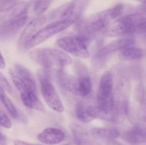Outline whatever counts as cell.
<instances>
[{"label":"cell","mask_w":146,"mask_h":145,"mask_svg":"<svg viewBox=\"0 0 146 145\" xmlns=\"http://www.w3.org/2000/svg\"><path fill=\"white\" fill-rule=\"evenodd\" d=\"M123 9L124 7L122 4H118L112 8L89 16L81 23L78 36L87 43L98 34H104L113 21L121 16Z\"/></svg>","instance_id":"cell-1"},{"label":"cell","mask_w":146,"mask_h":145,"mask_svg":"<svg viewBox=\"0 0 146 145\" xmlns=\"http://www.w3.org/2000/svg\"><path fill=\"white\" fill-rule=\"evenodd\" d=\"M131 83L129 78L121 76L113 90V105L110 120L121 123L129 113V100L131 96Z\"/></svg>","instance_id":"cell-2"},{"label":"cell","mask_w":146,"mask_h":145,"mask_svg":"<svg viewBox=\"0 0 146 145\" xmlns=\"http://www.w3.org/2000/svg\"><path fill=\"white\" fill-rule=\"evenodd\" d=\"M29 55L34 62L45 68L63 69L72 63V58L67 53L55 48H36Z\"/></svg>","instance_id":"cell-3"},{"label":"cell","mask_w":146,"mask_h":145,"mask_svg":"<svg viewBox=\"0 0 146 145\" xmlns=\"http://www.w3.org/2000/svg\"><path fill=\"white\" fill-rule=\"evenodd\" d=\"M113 79L110 71H106L101 76L96 96V106L101 117L110 119L113 96Z\"/></svg>","instance_id":"cell-4"},{"label":"cell","mask_w":146,"mask_h":145,"mask_svg":"<svg viewBox=\"0 0 146 145\" xmlns=\"http://www.w3.org/2000/svg\"><path fill=\"white\" fill-rule=\"evenodd\" d=\"M143 18L142 14L138 13L119 17L110 24L104 34L107 36L115 37L135 34V27Z\"/></svg>","instance_id":"cell-5"},{"label":"cell","mask_w":146,"mask_h":145,"mask_svg":"<svg viewBox=\"0 0 146 145\" xmlns=\"http://www.w3.org/2000/svg\"><path fill=\"white\" fill-rule=\"evenodd\" d=\"M74 21L71 20H58L47 24L43 27L28 43L24 48L30 49L36 46L38 44L44 42L47 39L52 37L56 34L64 31L69 28L74 24Z\"/></svg>","instance_id":"cell-6"},{"label":"cell","mask_w":146,"mask_h":145,"mask_svg":"<svg viewBox=\"0 0 146 145\" xmlns=\"http://www.w3.org/2000/svg\"><path fill=\"white\" fill-rule=\"evenodd\" d=\"M40 82V89L41 95L46 105L57 112H63L65 109L64 105L58 96L54 85L50 80L49 76L46 72L38 74Z\"/></svg>","instance_id":"cell-7"},{"label":"cell","mask_w":146,"mask_h":145,"mask_svg":"<svg viewBox=\"0 0 146 145\" xmlns=\"http://www.w3.org/2000/svg\"><path fill=\"white\" fill-rule=\"evenodd\" d=\"M56 44L62 51L80 58H88L90 53L86 43L79 36H67L56 41Z\"/></svg>","instance_id":"cell-8"},{"label":"cell","mask_w":146,"mask_h":145,"mask_svg":"<svg viewBox=\"0 0 146 145\" xmlns=\"http://www.w3.org/2000/svg\"><path fill=\"white\" fill-rule=\"evenodd\" d=\"M135 40L132 38H121L112 41L98 50L93 58L94 63L97 65H102L118 51L133 46Z\"/></svg>","instance_id":"cell-9"},{"label":"cell","mask_w":146,"mask_h":145,"mask_svg":"<svg viewBox=\"0 0 146 145\" xmlns=\"http://www.w3.org/2000/svg\"><path fill=\"white\" fill-rule=\"evenodd\" d=\"M90 0H72L61 7L57 10V17L59 20H71V21H78L81 14L86 7L88 6Z\"/></svg>","instance_id":"cell-10"},{"label":"cell","mask_w":146,"mask_h":145,"mask_svg":"<svg viewBox=\"0 0 146 145\" xmlns=\"http://www.w3.org/2000/svg\"><path fill=\"white\" fill-rule=\"evenodd\" d=\"M28 20V9L21 14L10 17L0 25V34L3 36H11L18 32L26 24Z\"/></svg>","instance_id":"cell-11"},{"label":"cell","mask_w":146,"mask_h":145,"mask_svg":"<svg viewBox=\"0 0 146 145\" xmlns=\"http://www.w3.org/2000/svg\"><path fill=\"white\" fill-rule=\"evenodd\" d=\"M46 18L44 15L36 16L27 24L21 34L18 41L19 46L24 48L26 44L43 28L46 24Z\"/></svg>","instance_id":"cell-12"},{"label":"cell","mask_w":146,"mask_h":145,"mask_svg":"<svg viewBox=\"0 0 146 145\" xmlns=\"http://www.w3.org/2000/svg\"><path fill=\"white\" fill-rule=\"evenodd\" d=\"M76 116L83 123H89L94 119L101 117V114L96 106L88 101H80L75 107Z\"/></svg>","instance_id":"cell-13"},{"label":"cell","mask_w":146,"mask_h":145,"mask_svg":"<svg viewBox=\"0 0 146 145\" xmlns=\"http://www.w3.org/2000/svg\"><path fill=\"white\" fill-rule=\"evenodd\" d=\"M54 77L56 82L63 90L76 96H78V82L76 78L66 72L63 69L54 70Z\"/></svg>","instance_id":"cell-14"},{"label":"cell","mask_w":146,"mask_h":145,"mask_svg":"<svg viewBox=\"0 0 146 145\" xmlns=\"http://www.w3.org/2000/svg\"><path fill=\"white\" fill-rule=\"evenodd\" d=\"M77 82H78V96L88 98L92 92V81L86 68L83 65H76Z\"/></svg>","instance_id":"cell-15"},{"label":"cell","mask_w":146,"mask_h":145,"mask_svg":"<svg viewBox=\"0 0 146 145\" xmlns=\"http://www.w3.org/2000/svg\"><path fill=\"white\" fill-rule=\"evenodd\" d=\"M70 129L76 145H101L96 138L84 127L77 124H71Z\"/></svg>","instance_id":"cell-16"},{"label":"cell","mask_w":146,"mask_h":145,"mask_svg":"<svg viewBox=\"0 0 146 145\" xmlns=\"http://www.w3.org/2000/svg\"><path fill=\"white\" fill-rule=\"evenodd\" d=\"M66 135L60 129L48 127L37 135V139L41 143L47 145H55L64 140Z\"/></svg>","instance_id":"cell-17"},{"label":"cell","mask_w":146,"mask_h":145,"mask_svg":"<svg viewBox=\"0 0 146 145\" xmlns=\"http://www.w3.org/2000/svg\"><path fill=\"white\" fill-rule=\"evenodd\" d=\"M122 137L131 144H141L146 142V132L141 125H137L129 130L123 132Z\"/></svg>","instance_id":"cell-18"},{"label":"cell","mask_w":146,"mask_h":145,"mask_svg":"<svg viewBox=\"0 0 146 145\" xmlns=\"http://www.w3.org/2000/svg\"><path fill=\"white\" fill-rule=\"evenodd\" d=\"M93 136L96 139L108 141L116 139L120 136V132L113 127H94L90 131Z\"/></svg>","instance_id":"cell-19"},{"label":"cell","mask_w":146,"mask_h":145,"mask_svg":"<svg viewBox=\"0 0 146 145\" xmlns=\"http://www.w3.org/2000/svg\"><path fill=\"white\" fill-rule=\"evenodd\" d=\"M120 58L125 61H136L144 55L143 50L137 47L130 46L120 51Z\"/></svg>","instance_id":"cell-20"},{"label":"cell","mask_w":146,"mask_h":145,"mask_svg":"<svg viewBox=\"0 0 146 145\" xmlns=\"http://www.w3.org/2000/svg\"><path fill=\"white\" fill-rule=\"evenodd\" d=\"M0 101L4 105V106L5 107L7 110L8 111L9 113L11 115L12 117L17 118L18 117V112H17L15 106L11 101V100L7 96L5 92L0 95Z\"/></svg>","instance_id":"cell-21"},{"label":"cell","mask_w":146,"mask_h":145,"mask_svg":"<svg viewBox=\"0 0 146 145\" xmlns=\"http://www.w3.org/2000/svg\"><path fill=\"white\" fill-rule=\"evenodd\" d=\"M52 0H35L33 6V11L36 16L42 15L51 4Z\"/></svg>","instance_id":"cell-22"},{"label":"cell","mask_w":146,"mask_h":145,"mask_svg":"<svg viewBox=\"0 0 146 145\" xmlns=\"http://www.w3.org/2000/svg\"><path fill=\"white\" fill-rule=\"evenodd\" d=\"M0 125L7 129H9L12 127V123L9 117L1 109H0Z\"/></svg>","instance_id":"cell-23"},{"label":"cell","mask_w":146,"mask_h":145,"mask_svg":"<svg viewBox=\"0 0 146 145\" xmlns=\"http://www.w3.org/2000/svg\"><path fill=\"white\" fill-rule=\"evenodd\" d=\"M135 34H146V17H143L137 24Z\"/></svg>","instance_id":"cell-24"},{"label":"cell","mask_w":146,"mask_h":145,"mask_svg":"<svg viewBox=\"0 0 146 145\" xmlns=\"http://www.w3.org/2000/svg\"><path fill=\"white\" fill-rule=\"evenodd\" d=\"M0 85L7 90L9 93H11L12 90H11V85L9 84V81L7 80V78L0 72Z\"/></svg>","instance_id":"cell-25"},{"label":"cell","mask_w":146,"mask_h":145,"mask_svg":"<svg viewBox=\"0 0 146 145\" xmlns=\"http://www.w3.org/2000/svg\"><path fill=\"white\" fill-rule=\"evenodd\" d=\"M13 143H14V145H33V144L19 140V139H14L13 141Z\"/></svg>","instance_id":"cell-26"},{"label":"cell","mask_w":146,"mask_h":145,"mask_svg":"<svg viewBox=\"0 0 146 145\" xmlns=\"http://www.w3.org/2000/svg\"><path fill=\"white\" fill-rule=\"evenodd\" d=\"M6 67V62L4 56L2 55L1 53L0 52V69H4Z\"/></svg>","instance_id":"cell-27"},{"label":"cell","mask_w":146,"mask_h":145,"mask_svg":"<svg viewBox=\"0 0 146 145\" xmlns=\"http://www.w3.org/2000/svg\"><path fill=\"white\" fill-rule=\"evenodd\" d=\"M106 145H123V144H121V142H118L115 139L111 141H108L106 143Z\"/></svg>","instance_id":"cell-28"},{"label":"cell","mask_w":146,"mask_h":145,"mask_svg":"<svg viewBox=\"0 0 146 145\" xmlns=\"http://www.w3.org/2000/svg\"><path fill=\"white\" fill-rule=\"evenodd\" d=\"M6 143V139L2 134H1V132H0V144L1 145H5Z\"/></svg>","instance_id":"cell-29"},{"label":"cell","mask_w":146,"mask_h":145,"mask_svg":"<svg viewBox=\"0 0 146 145\" xmlns=\"http://www.w3.org/2000/svg\"><path fill=\"white\" fill-rule=\"evenodd\" d=\"M141 1H142V2L143 3V4H146V0H141Z\"/></svg>","instance_id":"cell-30"},{"label":"cell","mask_w":146,"mask_h":145,"mask_svg":"<svg viewBox=\"0 0 146 145\" xmlns=\"http://www.w3.org/2000/svg\"><path fill=\"white\" fill-rule=\"evenodd\" d=\"M33 145H43V144H33Z\"/></svg>","instance_id":"cell-31"},{"label":"cell","mask_w":146,"mask_h":145,"mask_svg":"<svg viewBox=\"0 0 146 145\" xmlns=\"http://www.w3.org/2000/svg\"><path fill=\"white\" fill-rule=\"evenodd\" d=\"M64 145H69V144H64Z\"/></svg>","instance_id":"cell-32"}]
</instances>
